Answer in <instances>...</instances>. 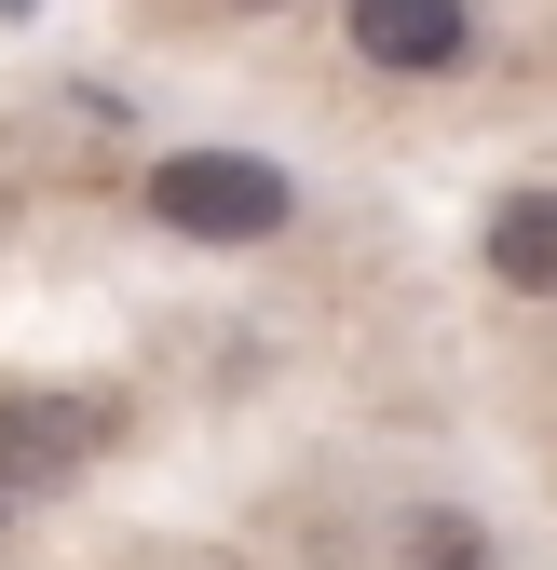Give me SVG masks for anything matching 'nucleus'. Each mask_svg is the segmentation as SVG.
Listing matches in <instances>:
<instances>
[{
  "instance_id": "obj_7",
  "label": "nucleus",
  "mask_w": 557,
  "mask_h": 570,
  "mask_svg": "<svg viewBox=\"0 0 557 570\" xmlns=\"http://www.w3.org/2000/svg\"><path fill=\"white\" fill-rule=\"evenodd\" d=\"M0 517H14V503H0Z\"/></svg>"
},
{
  "instance_id": "obj_2",
  "label": "nucleus",
  "mask_w": 557,
  "mask_h": 570,
  "mask_svg": "<svg viewBox=\"0 0 557 570\" xmlns=\"http://www.w3.org/2000/svg\"><path fill=\"white\" fill-rule=\"evenodd\" d=\"M123 435V407L82 381V394H0V503H41V489H68L96 449Z\"/></svg>"
},
{
  "instance_id": "obj_5",
  "label": "nucleus",
  "mask_w": 557,
  "mask_h": 570,
  "mask_svg": "<svg viewBox=\"0 0 557 570\" xmlns=\"http://www.w3.org/2000/svg\"><path fill=\"white\" fill-rule=\"evenodd\" d=\"M381 570H504V557H490V530L462 503H394V557Z\"/></svg>"
},
{
  "instance_id": "obj_6",
  "label": "nucleus",
  "mask_w": 557,
  "mask_h": 570,
  "mask_svg": "<svg viewBox=\"0 0 557 570\" xmlns=\"http://www.w3.org/2000/svg\"><path fill=\"white\" fill-rule=\"evenodd\" d=\"M245 14H272V0H245Z\"/></svg>"
},
{
  "instance_id": "obj_3",
  "label": "nucleus",
  "mask_w": 557,
  "mask_h": 570,
  "mask_svg": "<svg viewBox=\"0 0 557 570\" xmlns=\"http://www.w3.org/2000/svg\"><path fill=\"white\" fill-rule=\"evenodd\" d=\"M354 55L394 68V82H449L476 55V14L462 0H354Z\"/></svg>"
},
{
  "instance_id": "obj_4",
  "label": "nucleus",
  "mask_w": 557,
  "mask_h": 570,
  "mask_svg": "<svg viewBox=\"0 0 557 570\" xmlns=\"http://www.w3.org/2000/svg\"><path fill=\"white\" fill-rule=\"evenodd\" d=\"M490 285L557 299V190H504V204H490Z\"/></svg>"
},
{
  "instance_id": "obj_1",
  "label": "nucleus",
  "mask_w": 557,
  "mask_h": 570,
  "mask_svg": "<svg viewBox=\"0 0 557 570\" xmlns=\"http://www.w3.org/2000/svg\"><path fill=\"white\" fill-rule=\"evenodd\" d=\"M150 218L177 245H272L300 218V177L272 150H164L150 164Z\"/></svg>"
}]
</instances>
